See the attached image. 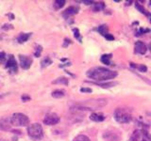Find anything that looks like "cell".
Segmentation results:
<instances>
[{"mask_svg": "<svg viewBox=\"0 0 151 141\" xmlns=\"http://www.w3.org/2000/svg\"><path fill=\"white\" fill-rule=\"evenodd\" d=\"M88 77L96 81H105L117 76V73L103 67H94L87 72Z\"/></svg>", "mask_w": 151, "mask_h": 141, "instance_id": "1", "label": "cell"}, {"mask_svg": "<svg viewBox=\"0 0 151 141\" xmlns=\"http://www.w3.org/2000/svg\"><path fill=\"white\" fill-rule=\"evenodd\" d=\"M27 134L32 139L40 140V139L42 138V135H44L42 127L39 123H32V124H30L29 126H28Z\"/></svg>", "mask_w": 151, "mask_h": 141, "instance_id": "2", "label": "cell"}, {"mask_svg": "<svg viewBox=\"0 0 151 141\" xmlns=\"http://www.w3.org/2000/svg\"><path fill=\"white\" fill-rule=\"evenodd\" d=\"M11 122L12 125L16 127H23V126H27L29 123V119H28V117L25 114L15 113V114H13L12 116Z\"/></svg>", "mask_w": 151, "mask_h": 141, "instance_id": "3", "label": "cell"}, {"mask_svg": "<svg viewBox=\"0 0 151 141\" xmlns=\"http://www.w3.org/2000/svg\"><path fill=\"white\" fill-rule=\"evenodd\" d=\"M114 119L120 123H127L131 120V116L127 110L123 108H117L114 111Z\"/></svg>", "mask_w": 151, "mask_h": 141, "instance_id": "4", "label": "cell"}, {"mask_svg": "<svg viewBox=\"0 0 151 141\" xmlns=\"http://www.w3.org/2000/svg\"><path fill=\"white\" fill-rule=\"evenodd\" d=\"M59 121H60V118L55 113H48V114L45 115L44 119V122L46 125H55Z\"/></svg>", "mask_w": 151, "mask_h": 141, "instance_id": "5", "label": "cell"}, {"mask_svg": "<svg viewBox=\"0 0 151 141\" xmlns=\"http://www.w3.org/2000/svg\"><path fill=\"white\" fill-rule=\"evenodd\" d=\"M6 68L9 70V72L12 73H17V62L14 56L12 55L9 56V58L8 59V61L6 62Z\"/></svg>", "mask_w": 151, "mask_h": 141, "instance_id": "6", "label": "cell"}, {"mask_svg": "<svg viewBox=\"0 0 151 141\" xmlns=\"http://www.w3.org/2000/svg\"><path fill=\"white\" fill-rule=\"evenodd\" d=\"M19 59H20V64L21 67L25 70H27L30 68V66L32 64V58L28 56H19Z\"/></svg>", "mask_w": 151, "mask_h": 141, "instance_id": "7", "label": "cell"}, {"mask_svg": "<svg viewBox=\"0 0 151 141\" xmlns=\"http://www.w3.org/2000/svg\"><path fill=\"white\" fill-rule=\"evenodd\" d=\"M134 49H135V53L144 55L146 53V51H147V47H146V45L144 43V42L137 41L134 45Z\"/></svg>", "mask_w": 151, "mask_h": 141, "instance_id": "8", "label": "cell"}, {"mask_svg": "<svg viewBox=\"0 0 151 141\" xmlns=\"http://www.w3.org/2000/svg\"><path fill=\"white\" fill-rule=\"evenodd\" d=\"M104 138L109 140V141H117L119 140L120 135L117 132H109L107 131L105 134H104Z\"/></svg>", "mask_w": 151, "mask_h": 141, "instance_id": "9", "label": "cell"}, {"mask_svg": "<svg viewBox=\"0 0 151 141\" xmlns=\"http://www.w3.org/2000/svg\"><path fill=\"white\" fill-rule=\"evenodd\" d=\"M78 8H76V7H70L68 9H66L65 11H63V16L64 18H69L70 16L75 15L76 13H78Z\"/></svg>", "mask_w": 151, "mask_h": 141, "instance_id": "10", "label": "cell"}, {"mask_svg": "<svg viewBox=\"0 0 151 141\" xmlns=\"http://www.w3.org/2000/svg\"><path fill=\"white\" fill-rule=\"evenodd\" d=\"M12 122L11 120H7V119H3L0 120V129L3 130V131H8L11 129V126H12Z\"/></svg>", "mask_w": 151, "mask_h": 141, "instance_id": "11", "label": "cell"}, {"mask_svg": "<svg viewBox=\"0 0 151 141\" xmlns=\"http://www.w3.org/2000/svg\"><path fill=\"white\" fill-rule=\"evenodd\" d=\"M90 119L93 121H96V122H99V121H103L105 120V117L102 114V113H93L90 117Z\"/></svg>", "mask_w": 151, "mask_h": 141, "instance_id": "12", "label": "cell"}, {"mask_svg": "<svg viewBox=\"0 0 151 141\" xmlns=\"http://www.w3.org/2000/svg\"><path fill=\"white\" fill-rule=\"evenodd\" d=\"M30 36H31V33H21V34L18 36L17 41L20 42V43H23V42H26L29 39Z\"/></svg>", "mask_w": 151, "mask_h": 141, "instance_id": "13", "label": "cell"}, {"mask_svg": "<svg viewBox=\"0 0 151 141\" xmlns=\"http://www.w3.org/2000/svg\"><path fill=\"white\" fill-rule=\"evenodd\" d=\"M111 55H103L101 56V61L106 65H110L111 64Z\"/></svg>", "mask_w": 151, "mask_h": 141, "instance_id": "14", "label": "cell"}, {"mask_svg": "<svg viewBox=\"0 0 151 141\" xmlns=\"http://www.w3.org/2000/svg\"><path fill=\"white\" fill-rule=\"evenodd\" d=\"M64 4H65L64 0H57V1L54 2L53 7H54L55 9H61L64 6Z\"/></svg>", "mask_w": 151, "mask_h": 141, "instance_id": "15", "label": "cell"}, {"mask_svg": "<svg viewBox=\"0 0 151 141\" xmlns=\"http://www.w3.org/2000/svg\"><path fill=\"white\" fill-rule=\"evenodd\" d=\"M64 95H65V92L63 90H55L52 92V97L57 98V99L63 98Z\"/></svg>", "mask_w": 151, "mask_h": 141, "instance_id": "16", "label": "cell"}, {"mask_svg": "<svg viewBox=\"0 0 151 141\" xmlns=\"http://www.w3.org/2000/svg\"><path fill=\"white\" fill-rule=\"evenodd\" d=\"M53 84H63V85H65V86H67L68 79L65 77H60L58 79H56L55 81H53Z\"/></svg>", "mask_w": 151, "mask_h": 141, "instance_id": "17", "label": "cell"}, {"mask_svg": "<svg viewBox=\"0 0 151 141\" xmlns=\"http://www.w3.org/2000/svg\"><path fill=\"white\" fill-rule=\"evenodd\" d=\"M73 141H91L90 138L86 135H79L78 136H76L75 139Z\"/></svg>", "mask_w": 151, "mask_h": 141, "instance_id": "18", "label": "cell"}, {"mask_svg": "<svg viewBox=\"0 0 151 141\" xmlns=\"http://www.w3.org/2000/svg\"><path fill=\"white\" fill-rule=\"evenodd\" d=\"M98 31L103 36H106L108 34V27H107V26H105V25L100 26L98 27Z\"/></svg>", "mask_w": 151, "mask_h": 141, "instance_id": "19", "label": "cell"}, {"mask_svg": "<svg viewBox=\"0 0 151 141\" xmlns=\"http://www.w3.org/2000/svg\"><path fill=\"white\" fill-rule=\"evenodd\" d=\"M104 7H105V5H104L103 2H100V3H96L93 6V9L96 11H102V9H104Z\"/></svg>", "mask_w": 151, "mask_h": 141, "instance_id": "20", "label": "cell"}, {"mask_svg": "<svg viewBox=\"0 0 151 141\" xmlns=\"http://www.w3.org/2000/svg\"><path fill=\"white\" fill-rule=\"evenodd\" d=\"M52 63V61L49 58H45L44 60L42 61V67L44 68V67H46V66H48Z\"/></svg>", "mask_w": 151, "mask_h": 141, "instance_id": "21", "label": "cell"}, {"mask_svg": "<svg viewBox=\"0 0 151 141\" xmlns=\"http://www.w3.org/2000/svg\"><path fill=\"white\" fill-rule=\"evenodd\" d=\"M42 47L41 46V45H38L37 47H36V50H35V52H34V56H41V53H42Z\"/></svg>", "mask_w": 151, "mask_h": 141, "instance_id": "22", "label": "cell"}, {"mask_svg": "<svg viewBox=\"0 0 151 141\" xmlns=\"http://www.w3.org/2000/svg\"><path fill=\"white\" fill-rule=\"evenodd\" d=\"M6 59H7V58H6V54L4 53V52H1L0 53V63H5L6 62Z\"/></svg>", "mask_w": 151, "mask_h": 141, "instance_id": "23", "label": "cell"}, {"mask_svg": "<svg viewBox=\"0 0 151 141\" xmlns=\"http://www.w3.org/2000/svg\"><path fill=\"white\" fill-rule=\"evenodd\" d=\"M74 33H75V37L77 38V39H78L79 41H81V38H80V35H79V31L78 29H77V28H75V29L73 30Z\"/></svg>", "mask_w": 151, "mask_h": 141, "instance_id": "24", "label": "cell"}, {"mask_svg": "<svg viewBox=\"0 0 151 141\" xmlns=\"http://www.w3.org/2000/svg\"><path fill=\"white\" fill-rule=\"evenodd\" d=\"M137 68H138V69L141 70V72H143V73L146 72V70H147V68H146L145 65H140V66H137Z\"/></svg>", "mask_w": 151, "mask_h": 141, "instance_id": "25", "label": "cell"}, {"mask_svg": "<svg viewBox=\"0 0 151 141\" xmlns=\"http://www.w3.org/2000/svg\"><path fill=\"white\" fill-rule=\"evenodd\" d=\"M136 8L138 9L142 13H146V12H145V9H144L143 7H142V6H140L139 4H136Z\"/></svg>", "mask_w": 151, "mask_h": 141, "instance_id": "26", "label": "cell"}, {"mask_svg": "<svg viewBox=\"0 0 151 141\" xmlns=\"http://www.w3.org/2000/svg\"><path fill=\"white\" fill-rule=\"evenodd\" d=\"M105 38H106L107 40H109V41H113V40H114V38H113V36L111 35V34H107V35L105 36Z\"/></svg>", "mask_w": 151, "mask_h": 141, "instance_id": "27", "label": "cell"}, {"mask_svg": "<svg viewBox=\"0 0 151 141\" xmlns=\"http://www.w3.org/2000/svg\"><path fill=\"white\" fill-rule=\"evenodd\" d=\"M82 92H92V89L91 88H82L80 89Z\"/></svg>", "mask_w": 151, "mask_h": 141, "instance_id": "28", "label": "cell"}, {"mask_svg": "<svg viewBox=\"0 0 151 141\" xmlns=\"http://www.w3.org/2000/svg\"><path fill=\"white\" fill-rule=\"evenodd\" d=\"M29 99H30L29 96H27V95H23V96H22V100H23V102H26V101H27V100H29Z\"/></svg>", "mask_w": 151, "mask_h": 141, "instance_id": "29", "label": "cell"}, {"mask_svg": "<svg viewBox=\"0 0 151 141\" xmlns=\"http://www.w3.org/2000/svg\"><path fill=\"white\" fill-rule=\"evenodd\" d=\"M69 43H71V41L68 40V39H65V43L63 44V47H66V46H67V44H69Z\"/></svg>", "mask_w": 151, "mask_h": 141, "instance_id": "30", "label": "cell"}, {"mask_svg": "<svg viewBox=\"0 0 151 141\" xmlns=\"http://www.w3.org/2000/svg\"><path fill=\"white\" fill-rule=\"evenodd\" d=\"M147 141H151V135H147Z\"/></svg>", "mask_w": 151, "mask_h": 141, "instance_id": "31", "label": "cell"}, {"mask_svg": "<svg viewBox=\"0 0 151 141\" xmlns=\"http://www.w3.org/2000/svg\"><path fill=\"white\" fill-rule=\"evenodd\" d=\"M9 16L11 17V20H12V19H13V15H12V14H9Z\"/></svg>", "mask_w": 151, "mask_h": 141, "instance_id": "32", "label": "cell"}, {"mask_svg": "<svg viewBox=\"0 0 151 141\" xmlns=\"http://www.w3.org/2000/svg\"><path fill=\"white\" fill-rule=\"evenodd\" d=\"M148 48H149V50H150V52H151V43H149V46H148Z\"/></svg>", "mask_w": 151, "mask_h": 141, "instance_id": "33", "label": "cell"}]
</instances>
